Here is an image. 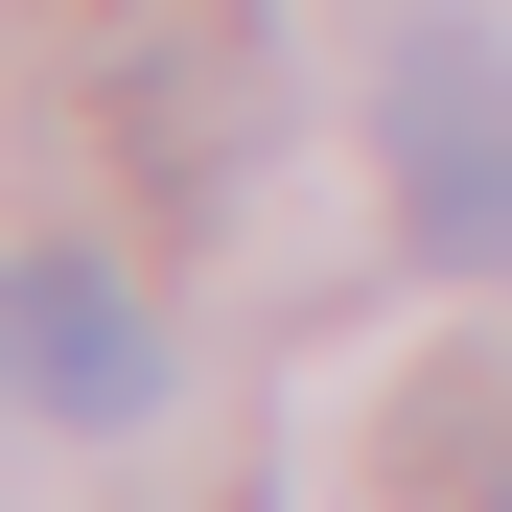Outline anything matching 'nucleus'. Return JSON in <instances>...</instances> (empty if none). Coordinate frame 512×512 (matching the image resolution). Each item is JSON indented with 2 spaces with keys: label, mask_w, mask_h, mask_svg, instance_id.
I'll list each match as a JSON object with an SVG mask.
<instances>
[{
  "label": "nucleus",
  "mask_w": 512,
  "mask_h": 512,
  "mask_svg": "<svg viewBox=\"0 0 512 512\" xmlns=\"http://www.w3.org/2000/svg\"><path fill=\"white\" fill-rule=\"evenodd\" d=\"M94 94L140 140V187H233L256 117H280V70H256V24H210V0H117L94 24Z\"/></svg>",
  "instance_id": "nucleus-2"
},
{
  "label": "nucleus",
  "mask_w": 512,
  "mask_h": 512,
  "mask_svg": "<svg viewBox=\"0 0 512 512\" xmlns=\"http://www.w3.org/2000/svg\"><path fill=\"white\" fill-rule=\"evenodd\" d=\"M373 140H396V210H419V256L512 280V24H396V94H373Z\"/></svg>",
  "instance_id": "nucleus-1"
},
{
  "label": "nucleus",
  "mask_w": 512,
  "mask_h": 512,
  "mask_svg": "<svg viewBox=\"0 0 512 512\" xmlns=\"http://www.w3.org/2000/svg\"><path fill=\"white\" fill-rule=\"evenodd\" d=\"M489 512H512V466H489Z\"/></svg>",
  "instance_id": "nucleus-4"
},
{
  "label": "nucleus",
  "mask_w": 512,
  "mask_h": 512,
  "mask_svg": "<svg viewBox=\"0 0 512 512\" xmlns=\"http://www.w3.org/2000/svg\"><path fill=\"white\" fill-rule=\"evenodd\" d=\"M0 396H24V419H140L163 396V303L117 280V256H0Z\"/></svg>",
  "instance_id": "nucleus-3"
}]
</instances>
